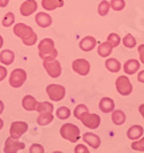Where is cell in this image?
<instances>
[{
    "label": "cell",
    "mask_w": 144,
    "mask_h": 153,
    "mask_svg": "<svg viewBox=\"0 0 144 153\" xmlns=\"http://www.w3.org/2000/svg\"><path fill=\"white\" fill-rule=\"evenodd\" d=\"M137 79H138V82H141V83H144V70L140 71V74L137 75Z\"/></svg>",
    "instance_id": "obj_39"
},
{
    "label": "cell",
    "mask_w": 144,
    "mask_h": 153,
    "mask_svg": "<svg viewBox=\"0 0 144 153\" xmlns=\"http://www.w3.org/2000/svg\"><path fill=\"white\" fill-rule=\"evenodd\" d=\"M74 152H75V153H89V150H88V149H87L84 145L80 144V145H77L75 147Z\"/></svg>",
    "instance_id": "obj_36"
},
{
    "label": "cell",
    "mask_w": 144,
    "mask_h": 153,
    "mask_svg": "<svg viewBox=\"0 0 144 153\" xmlns=\"http://www.w3.org/2000/svg\"><path fill=\"white\" fill-rule=\"evenodd\" d=\"M105 67H106L107 70H110L111 73H118L120 69H121V65L120 62L118 61L116 59H107L106 62H105Z\"/></svg>",
    "instance_id": "obj_23"
},
{
    "label": "cell",
    "mask_w": 144,
    "mask_h": 153,
    "mask_svg": "<svg viewBox=\"0 0 144 153\" xmlns=\"http://www.w3.org/2000/svg\"><path fill=\"white\" fill-rule=\"evenodd\" d=\"M14 59H15V54L10 50H5V51H2L0 53V62L2 65H5V66L12 65L13 61H14Z\"/></svg>",
    "instance_id": "obj_19"
},
{
    "label": "cell",
    "mask_w": 144,
    "mask_h": 153,
    "mask_svg": "<svg viewBox=\"0 0 144 153\" xmlns=\"http://www.w3.org/2000/svg\"><path fill=\"white\" fill-rule=\"evenodd\" d=\"M138 111H140V113H141V115L143 116V119H144V104H142V105L140 106V108H138Z\"/></svg>",
    "instance_id": "obj_41"
},
{
    "label": "cell",
    "mask_w": 144,
    "mask_h": 153,
    "mask_svg": "<svg viewBox=\"0 0 144 153\" xmlns=\"http://www.w3.org/2000/svg\"><path fill=\"white\" fill-rule=\"evenodd\" d=\"M83 140L88 145H90L92 149H98L100 146V138L97 135H95V134H91V132L84 134Z\"/></svg>",
    "instance_id": "obj_16"
},
{
    "label": "cell",
    "mask_w": 144,
    "mask_h": 153,
    "mask_svg": "<svg viewBox=\"0 0 144 153\" xmlns=\"http://www.w3.org/2000/svg\"><path fill=\"white\" fill-rule=\"evenodd\" d=\"M112 50H113V46L111 45L108 42H105V43H103L98 46V54L101 58H106L112 53Z\"/></svg>",
    "instance_id": "obj_24"
},
{
    "label": "cell",
    "mask_w": 144,
    "mask_h": 153,
    "mask_svg": "<svg viewBox=\"0 0 144 153\" xmlns=\"http://www.w3.org/2000/svg\"><path fill=\"white\" fill-rule=\"evenodd\" d=\"M9 4V0H0V7H6Z\"/></svg>",
    "instance_id": "obj_40"
},
{
    "label": "cell",
    "mask_w": 144,
    "mask_h": 153,
    "mask_svg": "<svg viewBox=\"0 0 144 153\" xmlns=\"http://www.w3.org/2000/svg\"><path fill=\"white\" fill-rule=\"evenodd\" d=\"M60 135L62 138L67 139L72 143H75L80 139V129L73 123H66L60 128Z\"/></svg>",
    "instance_id": "obj_3"
},
{
    "label": "cell",
    "mask_w": 144,
    "mask_h": 153,
    "mask_svg": "<svg viewBox=\"0 0 144 153\" xmlns=\"http://www.w3.org/2000/svg\"><path fill=\"white\" fill-rule=\"evenodd\" d=\"M43 66L45 70L47 71V74L53 78H57L61 75V71H62V68H61V65L59 61H57L55 59H52V60H43Z\"/></svg>",
    "instance_id": "obj_7"
},
{
    "label": "cell",
    "mask_w": 144,
    "mask_h": 153,
    "mask_svg": "<svg viewBox=\"0 0 144 153\" xmlns=\"http://www.w3.org/2000/svg\"><path fill=\"white\" fill-rule=\"evenodd\" d=\"M29 152L30 153H43V152H45V150H44V147L40 145V144H32L30 147V150H29Z\"/></svg>",
    "instance_id": "obj_35"
},
{
    "label": "cell",
    "mask_w": 144,
    "mask_h": 153,
    "mask_svg": "<svg viewBox=\"0 0 144 153\" xmlns=\"http://www.w3.org/2000/svg\"><path fill=\"white\" fill-rule=\"evenodd\" d=\"M37 9V2L36 0H27L24 1L21 8H20V13L22 16H30L31 14L35 13V10Z\"/></svg>",
    "instance_id": "obj_12"
},
{
    "label": "cell",
    "mask_w": 144,
    "mask_h": 153,
    "mask_svg": "<svg viewBox=\"0 0 144 153\" xmlns=\"http://www.w3.org/2000/svg\"><path fill=\"white\" fill-rule=\"evenodd\" d=\"M4 109H5V105H4V102L0 100V114L4 113Z\"/></svg>",
    "instance_id": "obj_42"
},
{
    "label": "cell",
    "mask_w": 144,
    "mask_h": 153,
    "mask_svg": "<svg viewBox=\"0 0 144 153\" xmlns=\"http://www.w3.org/2000/svg\"><path fill=\"white\" fill-rule=\"evenodd\" d=\"M2 127H4V121H2L1 119H0V130L2 129Z\"/></svg>",
    "instance_id": "obj_44"
},
{
    "label": "cell",
    "mask_w": 144,
    "mask_h": 153,
    "mask_svg": "<svg viewBox=\"0 0 144 153\" xmlns=\"http://www.w3.org/2000/svg\"><path fill=\"white\" fill-rule=\"evenodd\" d=\"M24 146H25L24 143L20 142L19 139L9 137L5 142V149H4V151L6 153H16L19 152L20 150H23Z\"/></svg>",
    "instance_id": "obj_10"
},
{
    "label": "cell",
    "mask_w": 144,
    "mask_h": 153,
    "mask_svg": "<svg viewBox=\"0 0 144 153\" xmlns=\"http://www.w3.org/2000/svg\"><path fill=\"white\" fill-rule=\"evenodd\" d=\"M54 120L52 112H40L37 117V123L39 126H47Z\"/></svg>",
    "instance_id": "obj_22"
},
{
    "label": "cell",
    "mask_w": 144,
    "mask_h": 153,
    "mask_svg": "<svg viewBox=\"0 0 144 153\" xmlns=\"http://www.w3.org/2000/svg\"><path fill=\"white\" fill-rule=\"evenodd\" d=\"M112 121H113L114 124H116V126H121L125 123L126 121V115L125 113L120 111V109H118V111H114L113 114H112Z\"/></svg>",
    "instance_id": "obj_25"
},
{
    "label": "cell",
    "mask_w": 144,
    "mask_h": 153,
    "mask_svg": "<svg viewBox=\"0 0 144 153\" xmlns=\"http://www.w3.org/2000/svg\"><path fill=\"white\" fill-rule=\"evenodd\" d=\"M14 22H15V16H14V14H13L12 12L7 13L6 15L4 16V19H2V25H4L5 28L12 27V25L14 24Z\"/></svg>",
    "instance_id": "obj_27"
},
{
    "label": "cell",
    "mask_w": 144,
    "mask_h": 153,
    "mask_svg": "<svg viewBox=\"0 0 144 153\" xmlns=\"http://www.w3.org/2000/svg\"><path fill=\"white\" fill-rule=\"evenodd\" d=\"M85 112H88V107H87L85 105H83V104H81V105H77L75 107V109H74V115H75L76 119L80 120V117H81Z\"/></svg>",
    "instance_id": "obj_32"
},
{
    "label": "cell",
    "mask_w": 144,
    "mask_h": 153,
    "mask_svg": "<svg viewBox=\"0 0 144 153\" xmlns=\"http://www.w3.org/2000/svg\"><path fill=\"white\" fill-rule=\"evenodd\" d=\"M97 44V40L92 36H87L80 42V48L84 52H90L95 48V46Z\"/></svg>",
    "instance_id": "obj_13"
},
{
    "label": "cell",
    "mask_w": 144,
    "mask_h": 153,
    "mask_svg": "<svg viewBox=\"0 0 144 153\" xmlns=\"http://www.w3.org/2000/svg\"><path fill=\"white\" fill-rule=\"evenodd\" d=\"M35 19H36V23L40 28H48L52 24V17L46 13H38Z\"/></svg>",
    "instance_id": "obj_15"
},
{
    "label": "cell",
    "mask_w": 144,
    "mask_h": 153,
    "mask_svg": "<svg viewBox=\"0 0 144 153\" xmlns=\"http://www.w3.org/2000/svg\"><path fill=\"white\" fill-rule=\"evenodd\" d=\"M110 4H108V1L106 0H103L100 4H99L98 6V14L100 16H105L107 15V13H108V10H110Z\"/></svg>",
    "instance_id": "obj_28"
},
{
    "label": "cell",
    "mask_w": 144,
    "mask_h": 153,
    "mask_svg": "<svg viewBox=\"0 0 144 153\" xmlns=\"http://www.w3.org/2000/svg\"><path fill=\"white\" fill-rule=\"evenodd\" d=\"M138 53H140V59L142 63H144V44L138 46Z\"/></svg>",
    "instance_id": "obj_38"
},
{
    "label": "cell",
    "mask_w": 144,
    "mask_h": 153,
    "mask_svg": "<svg viewBox=\"0 0 144 153\" xmlns=\"http://www.w3.org/2000/svg\"><path fill=\"white\" fill-rule=\"evenodd\" d=\"M131 149L135 150V151H141V152H144V138H142L141 140H137V142H134L131 144Z\"/></svg>",
    "instance_id": "obj_34"
},
{
    "label": "cell",
    "mask_w": 144,
    "mask_h": 153,
    "mask_svg": "<svg viewBox=\"0 0 144 153\" xmlns=\"http://www.w3.org/2000/svg\"><path fill=\"white\" fill-rule=\"evenodd\" d=\"M115 86L121 96H129L133 91V85L127 76H119L115 81Z\"/></svg>",
    "instance_id": "obj_6"
},
{
    "label": "cell",
    "mask_w": 144,
    "mask_h": 153,
    "mask_svg": "<svg viewBox=\"0 0 144 153\" xmlns=\"http://www.w3.org/2000/svg\"><path fill=\"white\" fill-rule=\"evenodd\" d=\"M38 53L42 60H52L58 56V51L54 47V42L51 38H44L39 43Z\"/></svg>",
    "instance_id": "obj_2"
},
{
    "label": "cell",
    "mask_w": 144,
    "mask_h": 153,
    "mask_svg": "<svg viewBox=\"0 0 144 153\" xmlns=\"http://www.w3.org/2000/svg\"><path fill=\"white\" fill-rule=\"evenodd\" d=\"M123 45L126 46V47H128V48H133V47H135V45H136V39L133 37V35L128 33L123 38Z\"/></svg>",
    "instance_id": "obj_30"
},
{
    "label": "cell",
    "mask_w": 144,
    "mask_h": 153,
    "mask_svg": "<svg viewBox=\"0 0 144 153\" xmlns=\"http://www.w3.org/2000/svg\"><path fill=\"white\" fill-rule=\"evenodd\" d=\"M80 121L89 129H97L100 126V117L97 114H91L89 112H85L81 117Z\"/></svg>",
    "instance_id": "obj_8"
},
{
    "label": "cell",
    "mask_w": 144,
    "mask_h": 153,
    "mask_svg": "<svg viewBox=\"0 0 144 153\" xmlns=\"http://www.w3.org/2000/svg\"><path fill=\"white\" fill-rule=\"evenodd\" d=\"M28 130V124L23 121H16L10 124V129H9V135L12 138H19L22 136L24 132H27Z\"/></svg>",
    "instance_id": "obj_9"
},
{
    "label": "cell",
    "mask_w": 144,
    "mask_h": 153,
    "mask_svg": "<svg viewBox=\"0 0 144 153\" xmlns=\"http://www.w3.org/2000/svg\"><path fill=\"white\" fill-rule=\"evenodd\" d=\"M143 128H142V126H138V124H135V126H131L130 128L128 129L127 131V137L129 139H131V140H135V139H138V138H141L143 136Z\"/></svg>",
    "instance_id": "obj_14"
},
{
    "label": "cell",
    "mask_w": 144,
    "mask_h": 153,
    "mask_svg": "<svg viewBox=\"0 0 144 153\" xmlns=\"http://www.w3.org/2000/svg\"><path fill=\"white\" fill-rule=\"evenodd\" d=\"M72 67L75 73H77L78 75H82V76L88 75L90 71V63L85 59H76L75 61L73 62Z\"/></svg>",
    "instance_id": "obj_11"
},
{
    "label": "cell",
    "mask_w": 144,
    "mask_h": 153,
    "mask_svg": "<svg viewBox=\"0 0 144 153\" xmlns=\"http://www.w3.org/2000/svg\"><path fill=\"white\" fill-rule=\"evenodd\" d=\"M27 79V73L25 70L21 68L14 69L9 76V84L13 88H21Z\"/></svg>",
    "instance_id": "obj_5"
},
{
    "label": "cell",
    "mask_w": 144,
    "mask_h": 153,
    "mask_svg": "<svg viewBox=\"0 0 144 153\" xmlns=\"http://www.w3.org/2000/svg\"><path fill=\"white\" fill-rule=\"evenodd\" d=\"M140 66H141V65H140V62L137 61V60L130 59L128 61H126L125 66H123V70H125V73L128 74V75H134L137 70L140 69Z\"/></svg>",
    "instance_id": "obj_18"
},
{
    "label": "cell",
    "mask_w": 144,
    "mask_h": 153,
    "mask_svg": "<svg viewBox=\"0 0 144 153\" xmlns=\"http://www.w3.org/2000/svg\"><path fill=\"white\" fill-rule=\"evenodd\" d=\"M2 44H4V39H2V37L0 36V48L2 47Z\"/></svg>",
    "instance_id": "obj_43"
},
{
    "label": "cell",
    "mask_w": 144,
    "mask_h": 153,
    "mask_svg": "<svg viewBox=\"0 0 144 153\" xmlns=\"http://www.w3.org/2000/svg\"><path fill=\"white\" fill-rule=\"evenodd\" d=\"M36 111L37 112H53V105L51 102L47 101H43V102H37L36 106Z\"/></svg>",
    "instance_id": "obj_26"
},
{
    "label": "cell",
    "mask_w": 144,
    "mask_h": 153,
    "mask_svg": "<svg viewBox=\"0 0 144 153\" xmlns=\"http://www.w3.org/2000/svg\"><path fill=\"white\" fill-rule=\"evenodd\" d=\"M57 116H58L60 120H67L69 116H70V111H69V108L65 107V106L59 107L58 111H57Z\"/></svg>",
    "instance_id": "obj_29"
},
{
    "label": "cell",
    "mask_w": 144,
    "mask_h": 153,
    "mask_svg": "<svg viewBox=\"0 0 144 153\" xmlns=\"http://www.w3.org/2000/svg\"><path fill=\"white\" fill-rule=\"evenodd\" d=\"M114 107H115L114 101L111 98H108V97H104V98H101V100L99 101V109L101 112H104V113L112 112L114 109Z\"/></svg>",
    "instance_id": "obj_17"
},
{
    "label": "cell",
    "mask_w": 144,
    "mask_h": 153,
    "mask_svg": "<svg viewBox=\"0 0 144 153\" xmlns=\"http://www.w3.org/2000/svg\"><path fill=\"white\" fill-rule=\"evenodd\" d=\"M107 42L113 47H115V46H118L120 44V37H119L118 33H110L108 37H107Z\"/></svg>",
    "instance_id": "obj_33"
},
{
    "label": "cell",
    "mask_w": 144,
    "mask_h": 153,
    "mask_svg": "<svg viewBox=\"0 0 144 153\" xmlns=\"http://www.w3.org/2000/svg\"><path fill=\"white\" fill-rule=\"evenodd\" d=\"M16 37L21 38L25 46H32L37 42V35L32 30V28L24 23H16L13 28Z\"/></svg>",
    "instance_id": "obj_1"
},
{
    "label": "cell",
    "mask_w": 144,
    "mask_h": 153,
    "mask_svg": "<svg viewBox=\"0 0 144 153\" xmlns=\"http://www.w3.org/2000/svg\"><path fill=\"white\" fill-rule=\"evenodd\" d=\"M6 76H7V69L5 67H2V66H0V82Z\"/></svg>",
    "instance_id": "obj_37"
},
{
    "label": "cell",
    "mask_w": 144,
    "mask_h": 153,
    "mask_svg": "<svg viewBox=\"0 0 144 153\" xmlns=\"http://www.w3.org/2000/svg\"><path fill=\"white\" fill-rule=\"evenodd\" d=\"M42 6L46 10H54L63 6V0H42Z\"/></svg>",
    "instance_id": "obj_20"
},
{
    "label": "cell",
    "mask_w": 144,
    "mask_h": 153,
    "mask_svg": "<svg viewBox=\"0 0 144 153\" xmlns=\"http://www.w3.org/2000/svg\"><path fill=\"white\" fill-rule=\"evenodd\" d=\"M37 106V100L35 99L32 96L28 94L22 99V107L25 111H35Z\"/></svg>",
    "instance_id": "obj_21"
},
{
    "label": "cell",
    "mask_w": 144,
    "mask_h": 153,
    "mask_svg": "<svg viewBox=\"0 0 144 153\" xmlns=\"http://www.w3.org/2000/svg\"><path fill=\"white\" fill-rule=\"evenodd\" d=\"M110 6L113 8L114 10L119 12V10H122L125 8L126 2H125V0H112L111 4H110Z\"/></svg>",
    "instance_id": "obj_31"
},
{
    "label": "cell",
    "mask_w": 144,
    "mask_h": 153,
    "mask_svg": "<svg viewBox=\"0 0 144 153\" xmlns=\"http://www.w3.org/2000/svg\"><path fill=\"white\" fill-rule=\"evenodd\" d=\"M47 96L52 101H60L66 96V89L59 84H50L46 88Z\"/></svg>",
    "instance_id": "obj_4"
}]
</instances>
